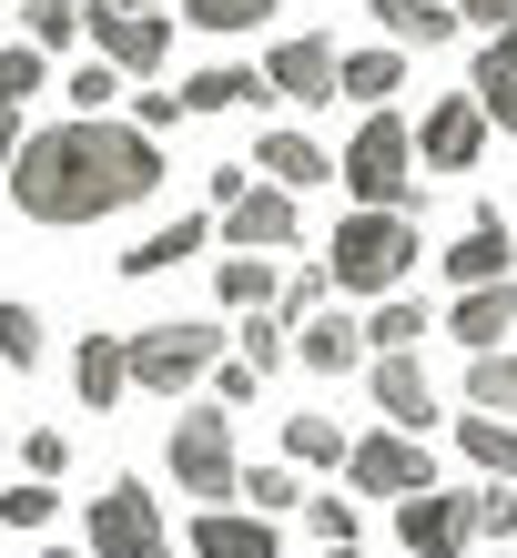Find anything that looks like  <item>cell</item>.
Returning <instances> with one entry per match:
<instances>
[{
  "label": "cell",
  "mask_w": 517,
  "mask_h": 558,
  "mask_svg": "<svg viewBox=\"0 0 517 558\" xmlns=\"http://www.w3.org/2000/svg\"><path fill=\"white\" fill-rule=\"evenodd\" d=\"M91 51L122 61L133 82H152V72L173 61V21H163V11H122V0H91Z\"/></svg>",
  "instance_id": "9c48e42d"
},
{
  "label": "cell",
  "mask_w": 517,
  "mask_h": 558,
  "mask_svg": "<svg viewBox=\"0 0 517 558\" xmlns=\"http://www.w3.org/2000/svg\"><path fill=\"white\" fill-rule=\"evenodd\" d=\"M325 294H335V275H325V254H315V265H295V275H284L274 315H284V325H305V315H325Z\"/></svg>",
  "instance_id": "1f68e13d"
},
{
  "label": "cell",
  "mask_w": 517,
  "mask_h": 558,
  "mask_svg": "<svg viewBox=\"0 0 517 558\" xmlns=\"http://www.w3.org/2000/svg\"><path fill=\"white\" fill-rule=\"evenodd\" d=\"M173 487L183 498H244V468H234V407H183L173 416Z\"/></svg>",
  "instance_id": "277c9868"
},
{
  "label": "cell",
  "mask_w": 517,
  "mask_h": 558,
  "mask_svg": "<svg viewBox=\"0 0 517 558\" xmlns=\"http://www.w3.org/2000/svg\"><path fill=\"white\" fill-rule=\"evenodd\" d=\"M396 538H406V558H467V548H488L477 487H416V498H396Z\"/></svg>",
  "instance_id": "8992f818"
},
{
  "label": "cell",
  "mask_w": 517,
  "mask_h": 558,
  "mask_svg": "<svg viewBox=\"0 0 517 558\" xmlns=\"http://www.w3.org/2000/svg\"><path fill=\"white\" fill-rule=\"evenodd\" d=\"M254 173H264V183H295V193H305V183H335V162L315 153L305 133H264V143H254Z\"/></svg>",
  "instance_id": "484cf974"
},
{
  "label": "cell",
  "mask_w": 517,
  "mask_h": 558,
  "mask_svg": "<svg viewBox=\"0 0 517 558\" xmlns=\"http://www.w3.org/2000/svg\"><path fill=\"white\" fill-rule=\"evenodd\" d=\"M51 558H82V548H51Z\"/></svg>",
  "instance_id": "bcb514c9"
},
{
  "label": "cell",
  "mask_w": 517,
  "mask_h": 558,
  "mask_svg": "<svg viewBox=\"0 0 517 558\" xmlns=\"http://www.w3.org/2000/svg\"><path fill=\"white\" fill-rule=\"evenodd\" d=\"M133 122H143V133H173V122H183V92H133Z\"/></svg>",
  "instance_id": "b9f144b4"
},
{
  "label": "cell",
  "mask_w": 517,
  "mask_h": 558,
  "mask_svg": "<svg viewBox=\"0 0 517 558\" xmlns=\"http://www.w3.org/2000/svg\"><path fill=\"white\" fill-rule=\"evenodd\" d=\"M366 336H376V355H416V336H427V305H416V294H376Z\"/></svg>",
  "instance_id": "4dcf8cb0"
},
{
  "label": "cell",
  "mask_w": 517,
  "mask_h": 558,
  "mask_svg": "<svg viewBox=\"0 0 517 558\" xmlns=\"http://www.w3.org/2000/svg\"><path fill=\"white\" fill-rule=\"evenodd\" d=\"M193 558H284L274 548V529H264V508H204V518H193Z\"/></svg>",
  "instance_id": "e0dca14e"
},
{
  "label": "cell",
  "mask_w": 517,
  "mask_h": 558,
  "mask_svg": "<svg viewBox=\"0 0 517 558\" xmlns=\"http://www.w3.org/2000/svg\"><path fill=\"white\" fill-rule=\"evenodd\" d=\"M305 529L325 538V548H355V498H335V487H325V498H305Z\"/></svg>",
  "instance_id": "74e56055"
},
{
  "label": "cell",
  "mask_w": 517,
  "mask_h": 558,
  "mask_svg": "<svg viewBox=\"0 0 517 558\" xmlns=\"http://www.w3.org/2000/svg\"><path fill=\"white\" fill-rule=\"evenodd\" d=\"M416 162H427V153H416V133H406V122L396 112H366V122H355V143H345V162H335V183L355 193V204H416Z\"/></svg>",
  "instance_id": "3957f363"
},
{
  "label": "cell",
  "mask_w": 517,
  "mask_h": 558,
  "mask_svg": "<svg viewBox=\"0 0 517 558\" xmlns=\"http://www.w3.org/2000/svg\"><path fill=\"white\" fill-rule=\"evenodd\" d=\"M122 82H133V72H122V61H102V51H91V61H82V72L61 82V92H72V112H102V102H112Z\"/></svg>",
  "instance_id": "8d00e7d4"
},
{
  "label": "cell",
  "mask_w": 517,
  "mask_h": 558,
  "mask_svg": "<svg viewBox=\"0 0 517 558\" xmlns=\"http://www.w3.org/2000/svg\"><path fill=\"white\" fill-rule=\"evenodd\" d=\"M41 92H51V51L41 41H11V51H0V183H11V153L30 143L21 112L41 102Z\"/></svg>",
  "instance_id": "4fadbf2b"
},
{
  "label": "cell",
  "mask_w": 517,
  "mask_h": 558,
  "mask_svg": "<svg viewBox=\"0 0 517 558\" xmlns=\"http://www.w3.org/2000/svg\"><path fill=\"white\" fill-rule=\"evenodd\" d=\"M305 234V214H295V183H254L234 214H223V244L234 254H284Z\"/></svg>",
  "instance_id": "7c38bea8"
},
{
  "label": "cell",
  "mask_w": 517,
  "mask_h": 558,
  "mask_svg": "<svg viewBox=\"0 0 517 558\" xmlns=\"http://www.w3.org/2000/svg\"><path fill=\"white\" fill-rule=\"evenodd\" d=\"M0 366H41V315H30V305H0Z\"/></svg>",
  "instance_id": "e575fe53"
},
{
  "label": "cell",
  "mask_w": 517,
  "mask_h": 558,
  "mask_svg": "<svg viewBox=\"0 0 517 558\" xmlns=\"http://www.w3.org/2000/svg\"><path fill=\"white\" fill-rule=\"evenodd\" d=\"M416 153H427L436 173H477V153H488V102H477V92H446V102L416 122Z\"/></svg>",
  "instance_id": "30bf717a"
},
{
  "label": "cell",
  "mask_w": 517,
  "mask_h": 558,
  "mask_svg": "<svg viewBox=\"0 0 517 558\" xmlns=\"http://www.w3.org/2000/svg\"><path fill=\"white\" fill-rule=\"evenodd\" d=\"M152 183H163V143L112 112H72L11 153V204L30 223H112L152 204Z\"/></svg>",
  "instance_id": "6da1fadb"
},
{
  "label": "cell",
  "mask_w": 517,
  "mask_h": 558,
  "mask_svg": "<svg viewBox=\"0 0 517 558\" xmlns=\"http://www.w3.org/2000/svg\"><path fill=\"white\" fill-rule=\"evenodd\" d=\"M467 407H488V416H517V345H488V355H467Z\"/></svg>",
  "instance_id": "83f0119b"
},
{
  "label": "cell",
  "mask_w": 517,
  "mask_h": 558,
  "mask_svg": "<svg viewBox=\"0 0 517 558\" xmlns=\"http://www.w3.org/2000/svg\"><path fill=\"white\" fill-rule=\"evenodd\" d=\"M234 355H254V366H264V376H274V366H284V355H295V325H284L274 305H264V315H244V336H234Z\"/></svg>",
  "instance_id": "d6a6232c"
},
{
  "label": "cell",
  "mask_w": 517,
  "mask_h": 558,
  "mask_svg": "<svg viewBox=\"0 0 517 558\" xmlns=\"http://www.w3.org/2000/svg\"><path fill=\"white\" fill-rule=\"evenodd\" d=\"M244 498L264 508V518H274V508H305V498H295V468H254V477H244Z\"/></svg>",
  "instance_id": "f35d334b"
},
{
  "label": "cell",
  "mask_w": 517,
  "mask_h": 558,
  "mask_svg": "<svg viewBox=\"0 0 517 558\" xmlns=\"http://www.w3.org/2000/svg\"><path fill=\"white\" fill-rule=\"evenodd\" d=\"M51 477H21V487H0V529H51Z\"/></svg>",
  "instance_id": "836d02e7"
},
{
  "label": "cell",
  "mask_w": 517,
  "mask_h": 558,
  "mask_svg": "<svg viewBox=\"0 0 517 558\" xmlns=\"http://www.w3.org/2000/svg\"><path fill=\"white\" fill-rule=\"evenodd\" d=\"M457 11H467L477 31H507V21H517V0H457Z\"/></svg>",
  "instance_id": "ee69618b"
},
{
  "label": "cell",
  "mask_w": 517,
  "mask_h": 558,
  "mask_svg": "<svg viewBox=\"0 0 517 558\" xmlns=\"http://www.w3.org/2000/svg\"><path fill=\"white\" fill-rule=\"evenodd\" d=\"M507 336H517V275L467 284V305H457V345H467V355H488V345H507Z\"/></svg>",
  "instance_id": "ac0fdd59"
},
{
  "label": "cell",
  "mask_w": 517,
  "mask_h": 558,
  "mask_svg": "<svg viewBox=\"0 0 517 558\" xmlns=\"http://www.w3.org/2000/svg\"><path fill=\"white\" fill-rule=\"evenodd\" d=\"M254 386H264V366H254V355H223V366H213V397H223V407H244Z\"/></svg>",
  "instance_id": "60d3db41"
},
{
  "label": "cell",
  "mask_w": 517,
  "mask_h": 558,
  "mask_svg": "<svg viewBox=\"0 0 517 558\" xmlns=\"http://www.w3.org/2000/svg\"><path fill=\"white\" fill-rule=\"evenodd\" d=\"M91 31V11L82 0H21V41H41V51H72Z\"/></svg>",
  "instance_id": "f546056e"
},
{
  "label": "cell",
  "mask_w": 517,
  "mask_h": 558,
  "mask_svg": "<svg viewBox=\"0 0 517 558\" xmlns=\"http://www.w3.org/2000/svg\"><path fill=\"white\" fill-rule=\"evenodd\" d=\"M213 234H223V223H213V214H173V223H163V234H143L133 254H122V275H133V284H152V275H173V265H183V254H204Z\"/></svg>",
  "instance_id": "2e32d148"
},
{
  "label": "cell",
  "mask_w": 517,
  "mask_h": 558,
  "mask_svg": "<svg viewBox=\"0 0 517 558\" xmlns=\"http://www.w3.org/2000/svg\"><path fill=\"white\" fill-rule=\"evenodd\" d=\"M507 244H517V234L497 223V204H477V223H467V244L446 254V275H457V284H497V275H517V265H507Z\"/></svg>",
  "instance_id": "44dd1931"
},
{
  "label": "cell",
  "mask_w": 517,
  "mask_h": 558,
  "mask_svg": "<svg viewBox=\"0 0 517 558\" xmlns=\"http://www.w3.org/2000/svg\"><path fill=\"white\" fill-rule=\"evenodd\" d=\"M325 275H335V294H406V275H416V214L355 204L335 223V244H325Z\"/></svg>",
  "instance_id": "7a4b0ae2"
},
{
  "label": "cell",
  "mask_w": 517,
  "mask_h": 558,
  "mask_svg": "<svg viewBox=\"0 0 517 558\" xmlns=\"http://www.w3.org/2000/svg\"><path fill=\"white\" fill-rule=\"evenodd\" d=\"M477 518H488V538H497V548L517 538V498H497V477H488V487H477Z\"/></svg>",
  "instance_id": "7bdbcfd3"
},
{
  "label": "cell",
  "mask_w": 517,
  "mask_h": 558,
  "mask_svg": "<svg viewBox=\"0 0 517 558\" xmlns=\"http://www.w3.org/2000/svg\"><path fill=\"white\" fill-rule=\"evenodd\" d=\"M213 294L234 315H264L274 294H284V275H274V254H223V265H213Z\"/></svg>",
  "instance_id": "cb8c5ba5"
},
{
  "label": "cell",
  "mask_w": 517,
  "mask_h": 558,
  "mask_svg": "<svg viewBox=\"0 0 517 558\" xmlns=\"http://www.w3.org/2000/svg\"><path fill=\"white\" fill-rule=\"evenodd\" d=\"M234 102H284L264 72H244V61H213V72L183 82V112H234Z\"/></svg>",
  "instance_id": "603a6c76"
},
{
  "label": "cell",
  "mask_w": 517,
  "mask_h": 558,
  "mask_svg": "<svg viewBox=\"0 0 517 558\" xmlns=\"http://www.w3.org/2000/svg\"><path fill=\"white\" fill-rule=\"evenodd\" d=\"M295 366H315V376H355V366H376V336L355 315H305L295 325Z\"/></svg>",
  "instance_id": "5bb4252c"
},
{
  "label": "cell",
  "mask_w": 517,
  "mask_h": 558,
  "mask_svg": "<svg viewBox=\"0 0 517 558\" xmlns=\"http://www.w3.org/2000/svg\"><path fill=\"white\" fill-rule=\"evenodd\" d=\"M345 477H355V498H416V487H436V468H427V437H416V426H385V437H355Z\"/></svg>",
  "instance_id": "ba28073f"
},
{
  "label": "cell",
  "mask_w": 517,
  "mask_h": 558,
  "mask_svg": "<svg viewBox=\"0 0 517 558\" xmlns=\"http://www.w3.org/2000/svg\"><path fill=\"white\" fill-rule=\"evenodd\" d=\"M284 457H295V468H345L355 437H345L335 416H284Z\"/></svg>",
  "instance_id": "f1b7e54d"
},
{
  "label": "cell",
  "mask_w": 517,
  "mask_h": 558,
  "mask_svg": "<svg viewBox=\"0 0 517 558\" xmlns=\"http://www.w3.org/2000/svg\"><path fill=\"white\" fill-rule=\"evenodd\" d=\"M325 558H355V548H325Z\"/></svg>",
  "instance_id": "7dc6e473"
},
{
  "label": "cell",
  "mask_w": 517,
  "mask_h": 558,
  "mask_svg": "<svg viewBox=\"0 0 517 558\" xmlns=\"http://www.w3.org/2000/svg\"><path fill=\"white\" fill-rule=\"evenodd\" d=\"M122 11H152V0H122Z\"/></svg>",
  "instance_id": "f6af8a7d"
},
{
  "label": "cell",
  "mask_w": 517,
  "mask_h": 558,
  "mask_svg": "<svg viewBox=\"0 0 517 558\" xmlns=\"http://www.w3.org/2000/svg\"><path fill=\"white\" fill-rule=\"evenodd\" d=\"M366 11L385 21V41H406V51L457 41V21H467V11H446V0H366Z\"/></svg>",
  "instance_id": "7402d4cb"
},
{
  "label": "cell",
  "mask_w": 517,
  "mask_h": 558,
  "mask_svg": "<svg viewBox=\"0 0 517 558\" xmlns=\"http://www.w3.org/2000/svg\"><path fill=\"white\" fill-rule=\"evenodd\" d=\"M385 92H406V41H376V51H345V102L385 112Z\"/></svg>",
  "instance_id": "d4e9b609"
},
{
  "label": "cell",
  "mask_w": 517,
  "mask_h": 558,
  "mask_svg": "<svg viewBox=\"0 0 517 558\" xmlns=\"http://www.w3.org/2000/svg\"><path fill=\"white\" fill-rule=\"evenodd\" d=\"M183 21H204V31H264L274 0H183Z\"/></svg>",
  "instance_id": "d590c367"
},
{
  "label": "cell",
  "mask_w": 517,
  "mask_h": 558,
  "mask_svg": "<svg viewBox=\"0 0 517 558\" xmlns=\"http://www.w3.org/2000/svg\"><path fill=\"white\" fill-rule=\"evenodd\" d=\"M72 386H82V407H91V416H102V407H122V397H133V336H82Z\"/></svg>",
  "instance_id": "9a60e30c"
},
{
  "label": "cell",
  "mask_w": 517,
  "mask_h": 558,
  "mask_svg": "<svg viewBox=\"0 0 517 558\" xmlns=\"http://www.w3.org/2000/svg\"><path fill=\"white\" fill-rule=\"evenodd\" d=\"M376 416H396V426H416V437H427L436 397H427V366H416V355H376Z\"/></svg>",
  "instance_id": "ffe728a7"
},
{
  "label": "cell",
  "mask_w": 517,
  "mask_h": 558,
  "mask_svg": "<svg viewBox=\"0 0 517 558\" xmlns=\"http://www.w3.org/2000/svg\"><path fill=\"white\" fill-rule=\"evenodd\" d=\"M91 558H173V529H163L143 477H112L91 498Z\"/></svg>",
  "instance_id": "52a82bcc"
},
{
  "label": "cell",
  "mask_w": 517,
  "mask_h": 558,
  "mask_svg": "<svg viewBox=\"0 0 517 558\" xmlns=\"http://www.w3.org/2000/svg\"><path fill=\"white\" fill-rule=\"evenodd\" d=\"M264 82L284 92V102H335V92H345V51L325 41V31H295V41H274Z\"/></svg>",
  "instance_id": "8fae6325"
},
{
  "label": "cell",
  "mask_w": 517,
  "mask_h": 558,
  "mask_svg": "<svg viewBox=\"0 0 517 558\" xmlns=\"http://www.w3.org/2000/svg\"><path fill=\"white\" fill-rule=\"evenodd\" d=\"M30 477H61V468H72V437H61V426H30Z\"/></svg>",
  "instance_id": "ab89813d"
},
{
  "label": "cell",
  "mask_w": 517,
  "mask_h": 558,
  "mask_svg": "<svg viewBox=\"0 0 517 558\" xmlns=\"http://www.w3.org/2000/svg\"><path fill=\"white\" fill-rule=\"evenodd\" d=\"M497 558H507V548H497Z\"/></svg>",
  "instance_id": "c3c4849f"
},
{
  "label": "cell",
  "mask_w": 517,
  "mask_h": 558,
  "mask_svg": "<svg viewBox=\"0 0 517 558\" xmlns=\"http://www.w3.org/2000/svg\"><path fill=\"white\" fill-rule=\"evenodd\" d=\"M223 366V336L213 325H133V386L143 397H183Z\"/></svg>",
  "instance_id": "5b68a950"
},
{
  "label": "cell",
  "mask_w": 517,
  "mask_h": 558,
  "mask_svg": "<svg viewBox=\"0 0 517 558\" xmlns=\"http://www.w3.org/2000/svg\"><path fill=\"white\" fill-rule=\"evenodd\" d=\"M457 447H467L497 487H517V426H507V416H488V407H477V416H457Z\"/></svg>",
  "instance_id": "4316f807"
},
{
  "label": "cell",
  "mask_w": 517,
  "mask_h": 558,
  "mask_svg": "<svg viewBox=\"0 0 517 558\" xmlns=\"http://www.w3.org/2000/svg\"><path fill=\"white\" fill-rule=\"evenodd\" d=\"M477 102H488V122H497V133H517V21L507 31H488V51H477Z\"/></svg>",
  "instance_id": "d6986e66"
}]
</instances>
